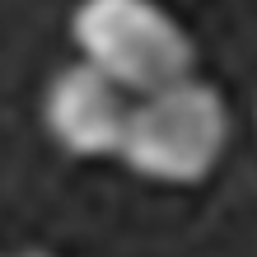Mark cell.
I'll return each mask as SVG.
<instances>
[{"mask_svg": "<svg viewBox=\"0 0 257 257\" xmlns=\"http://www.w3.org/2000/svg\"><path fill=\"white\" fill-rule=\"evenodd\" d=\"M80 61L112 80L126 98L159 94L192 75V38L155 0H80L70 14Z\"/></svg>", "mask_w": 257, "mask_h": 257, "instance_id": "obj_1", "label": "cell"}, {"mask_svg": "<svg viewBox=\"0 0 257 257\" xmlns=\"http://www.w3.org/2000/svg\"><path fill=\"white\" fill-rule=\"evenodd\" d=\"M229 141V108L206 80H178L159 94L131 98L117 159L155 183H201Z\"/></svg>", "mask_w": 257, "mask_h": 257, "instance_id": "obj_2", "label": "cell"}, {"mask_svg": "<svg viewBox=\"0 0 257 257\" xmlns=\"http://www.w3.org/2000/svg\"><path fill=\"white\" fill-rule=\"evenodd\" d=\"M42 117H47L52 141L75 159H103L122 150L131 98L98 70L75 61L52 75L47 98H42Z\"/></svg>", "mask_w": 257, "mask_h": 257, "instance_id": "obj_3", "label": "cell"}, {"mask_svg": "<svg viewBox=\"0 0 257 257\" xmlns=\"http://www.w3.org/2000/svg\"><path fill=\"white\" fill-rule=\"evenodd\" d=\"M10 257H47V252H10Z\"/></svg>", "mask_w": 257, "mask_h": 257, "instance_id": "obj_4", "label": "cell"}]
</instances>
